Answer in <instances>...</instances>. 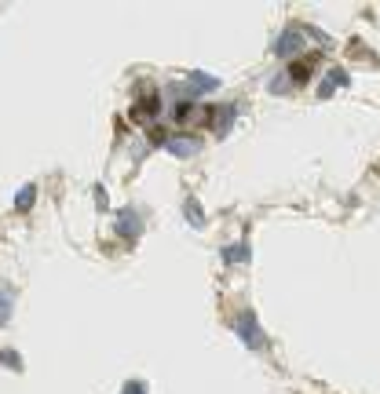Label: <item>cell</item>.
Instances as JSON below:
<instances>
[{
    "mask_svg": "<svg viewBox=\"0 0 380 394\" xmlns=\"http://www.w3.org/2000/svg\"><path fill=\"white\" fill-rule=\"evenodd\" d=\"M300 48H304V29H300V26H289V29H285L282 37L275 41L271 52H275L278 59H296Z\"/></svg>",
    "mask_w": 380,
    "mask_h": 394,
    "instance_id": "cell-5",
    "label": "cell"
},
{
    "mask_svg": "<svg viewBox=\"0 0 380 394\" xmlns=\"http://www.w3.org/2000/svg\"><path fill=\"white\" fill-rule=\"evenodd\" d=\"M183 216H187V223H194V226H198V230H201V226H205V216H201V205H198V201H194V197H190V201H187V205H183Z\"/></svg>",
    "mask_w": 380,
    "mask_h": 394,
    "instance_id": "cell-12",
    "label": "cell"
},
{
    "mask_svg": "<svg viewBox=\"0 0 380 394\" xmlns=\"http://www.w3.org/2000/svg\"><path fill=\"white\" fill-rule=\"evenodd\" d=\"M234 106H212V117H209V124L216 128V136L219 139H224L227 136V131H231V121H234Z\"/></svg>",
    "mask_w": 380,
    "mask_h": 394,
    "instance_id": "cell-8",
    "label": "cell"
},
{
    "mask_svg": "<svg viewBox=\"0 0 380 394\" xmlns=\"http://www.w3.org/2000/svg\"><path fill=\"white\" fill-rule=\"evenodd\" d=\"M219 88V80L212 73H190L187 80H180V85H168V95L172 98H180V103H194V98H201L205 92H216Z\"/></svg>",
    "mask_w": 380,
    "mask_h": 394,
    "instance_id": "cell-1",
    "label": "cell"
},
{
    "mask_svg": "<svg viewBox=\"0 0 380 394\" xmlns=\"http://www.w3.org/2000/svg\"><path fill=\"white\" fill-rule=\"evenodd\" d=\"M319 62H322V55H296L289 62V70H285V80L289 85H307L314 77V70H319Z\"/></svg>",
    "mask_w": 380,
    "mask_h": 394,
    "instance_id": "cell-4",
    "label": "cell"
},
{
    "mask_svg": "<svg viewBox=\"0 0 380 394\" xmlns=\"http://www.w3.org/2000/svg\"><path fill=\"white\" fill-rule=\"evenodd\" d=\"M249 241H238V245H227L224 249V263H249Z\"/></svg>",
    "mask_w": 380,
    "mask_h": 394,
    "instance_id": "cell-11",
    "label": "cell"
},
{
    "mask_svg": "<svg viewBox=\"0 0 380 394\" xmlns=\"http://www.w3.org/2000/svg\"><path fill=\"white\" fill-rule=\"evenodd\" d=\"M234 333L242 336V343H245L249 351H263V347H267V336L260 333L256 314H242V318H234Z\"/></svg>",
    "mask_w": 380,
    "mask_h": 394,
    "instance_id": "cell-2",
    "label": "cell"
},
{
    "mask_svg": "<svg viewBox=\"0 0 380 394\" xmlns=\"http://www.w3.org/2000/svg\"><path fill=\"white\" fill-rule=\"evenodd\" d=\"M11 303H15V296L8 289H0V325L11 321Z\"/></svg>",
    "mask_w": 380,
    "mask_h": 394,
    "instance_id": "cell-13",
    "label": "cell"
},
{
    "mask_svg": "<svg viewBox=\"0 0 380 394\" xmlns=\"http://www.w3.org/2000/svg\"><path fill=\"white\" fill-rule=\"evenodd\" d=\"M124 394H147V384H142V380H132V384H124Z\"/></svg>",
    "mask_w": 380,
    "mask_h": 394,
    "instance_id": "cell-15",
    "label": "cell"
},
{
    "mask_svg": "<svg viewBox=\"0 0 380 394\" xmlns=\"http://www.w3.org/2000/svg\"><path fill=\"white\" fill-rule=\"evenodd\" d=\"M157 113H161V92H142L132 106V121L136 124H154Z\"/></svg>",
    "mask_w": 380,
    "mask_h": 394,
    "instance_id": "cell-3",
    "label": "cell"
},
{
    "mask_svg": "<svg viewBox=\"0 0 380 394\" xmlns=\"http://www.w3.org/2000/svg\"><path fill=\"white\" fill-rule=\"evenodd\" d=\"M161 143H165V150L176 154V157H194L201 150V139H194V136H168Z\"/></svg>",
    "mask_w": 380,
    "mask_h": 394,
    "instance_id": "cell-6",
    "label": "cell"
},
{
    "mask_svg": "<svg viewBox=\"0 0 380 394\" xmlns=\"http://www.w3.org/2000/svg\"><path fill=\"white\" fill-rule=\"evenodd\" d=\"M0 361H4V365H15V369L22 365V361H19V354H15V351H0Z\"/></svg>",
    "mask_w": 380,
    "mask_h": 394,
    "instance_id": "cell-14",
    "label": "cell"
},
{
    "mask_svg": "<svg viewBox=\"0 0 380 394\" xmlns=\"http://www.w3.org/2000/svg\"><path fill=\"white\" fill-rule=\"evenodd\" d=\"M117 234L121 238H139L142 234V216L129 205V208H121V216H117Z\"/></svg>",
    "mask_w": 380,
    "mask_h": 394,
    "instance_id": "cell-7",
    "label": "cell"
},
{
    "mask_svg": "<svg viewBox=\"0 0 380 394\" xmlns=\"http://www.w3.org/2000/svg\"><path fill=\"white\" fill-rule=\"evenodd\" d=\"M34 201H37V187L26 183L19 194H15V212H29V208H34Z\"/></svg>",
    "mask_w": 380,
    "mask_h": 394,
    "instance_id": "cell-9",
    "label": "cell"
},
{
    "mask_svg": "<svg viewBox=\"0 0 380 394\" xmlns=\"http://www.w3.org/2000/svg\"><path fill=\"white\" fill-rule=\"evenodd\" d=\"M344 85H347V70H332V73L326 77V85L319 88V95H322V98H329L332 92H337V88H344Z\"/></svg>",
    "mask_w": 380,
    "mask_h": 394,
    "instance_id": "cell-10",
    "label": "cell"
}]
</instances>
